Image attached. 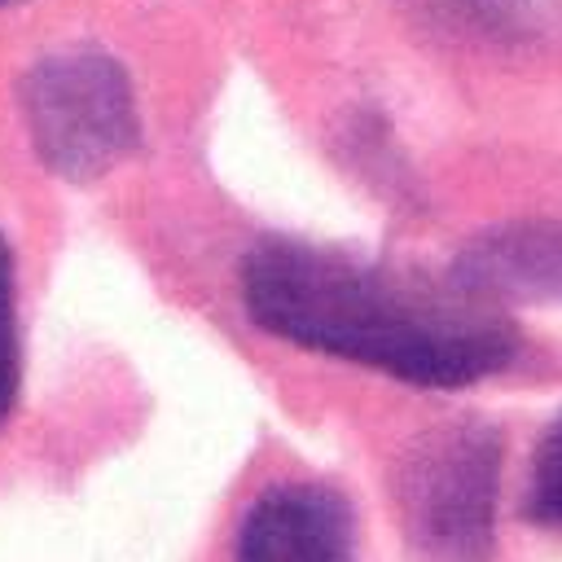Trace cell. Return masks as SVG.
<instances>
[{
	"mask_svg": "<svg viewBox=\"0 0 562 562\" xmlns=\"http://www.w3.org/2000/svg\"><path fill=\"white\" fill-rule=\"evenodd\" d=\"M527 518L540 527H562V413L540 435L527 483Z\"/></svg>",
	"mask_w": 562,
	"mask_h": 562,
	"instance_id": "obj_8",
	"label": "cell"
},
{
	"mask_svg": "<svg viewBox=\"0 0 562 562\" xmlns=\"http://www.w3.org/2000/svg\"><path fill=\"white\" fill-rule=\"evenodd\" d=\"M452 281L496 307L562 303V224L514 220V224L483 228L457 255Z\"/></svg>",
	"mask_w": 562,
	"mask_h": 562,
	"instance_id": "obj_5",
	"label": "cell"
},
{
	"mask_svg": "<svg viewBox=\"0 0 562 562\" xmlns=\"http://www.w3.org/2000/svg\"><path fill=\"white\" fill-rule=\"evenodd\" d=\"M0 4H9V0H0Z\"/></svg>",
	"mask_w": 562,
	"mask_h": 562,
	"instance_id": "obj_9",
	"label": "cell"
},
{
	"mask_svg": "<svg viewBox=\"0 0 562 562\" xmlns=\"http://www.w3.org/2000/svg\"><path fill=\"white\" fill-rule=\"evenodd\" d=\"M237 290L246 316L272 338L413 386H470L518 351L505 307L470 294L452 272L439 281L299 237L255 241Z\"/></svg>",
	"mask_w": 562,
	"mask_h": 562,
	"instance_id": "obj_1",
	"label": "cell"
},
{
	"mask_svg": "<svg viewBox=\"0 0 562 562\" xmlns=\"http://www.w3.org/2000/svg\"><path fill=\"white\" fill-rule=\"evenodd\" d=\"M422 4H430L439 18H448L465 31H487V35L527 31V26L544 22V13L553 9V0H422Z\"/></svg>",
	"mask_w": 562,
	"mask_h": 562,
	"instance_id": "obj_6",
	"label": "cell"
},
{
	"mask_svg": "<svg viewBox=\"0 0 562 562\" xmlns=\"http://www.w3.org/2000/svg\"><path fill=\"white\" fill-rule=\"evenodd\" d=\"M233 562H356V514L325 483H268L237 522Z\"/></svg>",
	"mask_w": 562,
	"mask_h": 562,
	"instance_id": "obj_4",
	"label": "cell"
},
{
	"mask_svg": "<svg viewBox=\"0 0 562 562\" xmlns=\"http://www.w3.org/2000/svg\"><path fill=\"white\" fill-rule=\"evenodd\" d=\"M22 386V342H18V281H13V250L0 233V426L9 422Z\"/></svg>",
	"mask_w": 562,
	"mask_h": 562,
	"instance_id": "obj_7",
	"label": "cell"
},
{
	"mask_svg": "<svg viewBox=\"0 0 562 562\" xmlns=\"http://www.w3.org/2000/svg\"><path fill=\"white\" fill-rule=\"evenodd\" d=\"M22 119L35 158L75 184L114 171L140 140L127 70L97 48L44 57L22 79Z\"/></svg>",
	"mask_w": 562,
	"mask_h": 562,
	"instance_id": "obj_3",
	"label": "cell"
},
{
	"mask_svg": "<svg viewBox=\"0 0 562 562\" xmlns=\"http://www.w3.org/2000/svg\"><path fill=\"white\" fill-rule=\"evenodd\" d=\"M501 435L479 417L422 430L400 457L395 501L413 562H492Z\"/></svg>",
	"mask_w": 562,
	"mask_h": 562,
	"instance_id": "obj_2",
	"label": "cell"
}]
</instances>
